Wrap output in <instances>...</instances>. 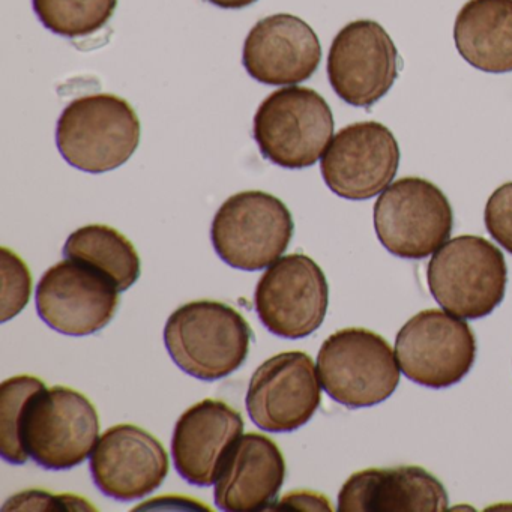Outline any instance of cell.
Wrapping results in <instances>:
<instances>
[{"label": "cell", "mask_w": 512, "mask_h": 512, "mask_svg": "<svg viewBox=\"0 0 512 512\" xmlns=\"http://www.w3.org/2000/svg\"><path fill=\"white\" fill-rule=\"evenodd\" d=\"M250 325L239 311L218 301H193L172 313L164 343L176 365L206 382L235 373L250 352Z\"/></svg>", "instance_id": "cell-1"}, {"label": "cell", "mask_w": 512, "mask_h": 512, "mask_svg": "<svg viewBox=\"0 0 512 512\" xmlns=\"http://www.w3.org/2000/svg\"><path fill=\"white\" fill-rule=\"evenodd\" d=\"M142 125L128 101L94 94L71 101L56 127V145L70 166L106 173L124 166L139 148Z\"/></svg>", "instance_id": "cell-2"}, {"label": "cell", "mask_w": 512, "mask_h": 512, "mask_svg": "<svg viewBox=\"0 0 512 512\" xmlns=\"http://www.w3.org/2000/svg\"><path fill=\"white\" fill-rule=\"evenodd\" d=\"M431 295L461 319H481L505 298L508 268L502 251L482 236L445 242L427 266Z\"/></svg>", "instance_id": "cell-3"}, {"label": "cell", "mask_w": 512, "mask_h": 512, "mask_svg": "<svg viewBox=\"0 0 512 512\" xmlns=\"http://www.w3.org/2000/svg\"><path fill=\"white\" fill-rule=\"evenodd\" d=\"M100 436V418L88 397L53 386L35 392L20 422V440L29 458L49 470H70L91 455Z\"/></svg>", "instance_id": "cell-4"}, {"label": "cell", "mask_w": 512, "mask_h": 512, "mask_svg": "<svg viewBox=\"0 0 512 512\" xmlns=\"http://www.w3.org/2000/svg\"><path fill=\"white\" fill-rule=\"evenodd\" d=\"M253 136L266 160L283 169L314 166L334 136L331 107L308 88L272 92L257 109Z\"/></svg>", "instance_id": "cell-5"}, {"label": "cell", "mask_w": 512, "mask_h": 512, "mask_svg": "<svg viewBox=\"0 0 512 512\" xmlns=\"http://www.w3.org/2000/svg\"><path fill=\"white\" fill-rule=\"evenodd\" d=\"M317 373L326 394L349 409L388 400L400 383L388 341L364 328L341 329L326 338L317 355Z\"/></svg>", "instance_id": "cell-6"}, {"label": "cell", "mask_w": 512, "mask_h": 512, "mask_svg": "<svg viewBox=\"0 0 512 512\" xmlns=\"http://www.w3.org/2000/svg\"><path fill=\"white\" fill-rule=\"evenodd\" d=\"M295 232L289 208L272 194L244 191L229 197L215 214L212 245L227 265L260 271L277 262Z\"/></svg>", "instance_id": "cell-7"}, {"label": "cell", "mask_w": 512, "mask_h": 512, "mask_svg": "<svg viewBox=\"0 0 512 512\" xmlns=\"http://www.w3.org/2000/svg\"><path fill=\"white\" fill-rule=\"evenodd\" d=\"M454 212L433 182L403 178L389 185L374 205V229L380 244L401 259L436 253L452 233Z\"/></svg>", "instance_id": "cell-8"}, {"label": "cell", "mask_w": 512, "mask_h": 512, "mask_svg": "<svg viewBox=\"0 0 512 512\" xmlns=\"http://www.w3.org/2000/svg\"><path fill=\"white\" fill-rule=\"evenodd\" d=\"M395 355L407 379L427 388H449L472 370L476 338L461 317L425 310L400 329Z\"/></svg>", "instance_id": "cell-9"}, {"label": "cell", "mask_w": 512, "mask_h": 512, "mask_svg": "<svg viewBox=\"0 0 512 512\" xmlns=\"http://www.w3.org/2000/svg\"><path fill=\"white\" fill-rule=\"evenodd\" d=\"M329 287L322 268L302 253L280 257L260 277L254 308L272 334L298 340L316 332L328 311Z\"/></svg>", "instance_id": "cell-10"}, {"label": "cell", "mask_w": 512, "mask_h": 512, "mask_svg": "<svg viewBox=\"0 0 512 512\" xmlns=\"http://www.w3.org/2000/svg\"><path fill=\"white\" fill-rule=\"evenodd\" d=\"M35 299L38 316L50 328L70 337H86L112 322L119 290L92 266L65 259L44 272Z\"/></svg>", "instance_id": "cell-11"}, {"label": "cell", "mask_w": 512, "mask_h": 512, "mask_svg": "<svg viewBox=\"0 0 512 512\" xmlns=\"http://www.w3.org/2000/svg\"><path fill=\"white\" fill-rule=\"evenodd\" d=\"M400 64L397 47L383 26L373 20H356L332 41L328 79L344 103L370 107L391 91Z\"/></svg>", "instance_id": "cell-12"}, {"label": "cell", "mask_w": 512, "mask_h": 512, "mask_svg": "<svg viewBox=\"0 0 512 512\" xmlns=\"http://www.w3.org/2000/svg\"><path fill=\"white\" fill-rule=\"evenodd\" d=\"M400 148L380 122H356L335 134L320 161L323 181L347 200H368L391 185L400 166Z\"/></svg>", "instance_id": "cell-13"}, {"label": "cell", "mask_w": 512, "mask_h": 512, "mask_svg": "<svg viewBox=\"0 0 512 512\" xmlns=\"http://www.w3.org/2000/svg\"><path fill=\"white\" fill-rule=\"evenodd\" d=\"M317 374L304 352H284L263 362L245 400L254 424L268 433H292L307 424L322 401Z\"/></svg>", "instance_id": "cell-14"}, {"label": "cell", "mask_w": 512, "mask_h": 512, "mask_svg": "<svg viewBox=\"0 0 512 512\" xmlns=\"http://www.w3.org/2000/svg\"><path fill=\"white\" fill-rule=\"evenodd\" d=\"M91 473L101 493L130 502L161 487L169 475V455L160 440L143 428L115 425L95 445Z\"/></svg>", "instance_id": "cell-15"}, {"label": "cell", "mask_w": 512, "mask_h": 512, "mask_svg": "<svg viewBox=\"0 0 512 512\" xmlns=\"http://www.w3.org/2000/svg\"><path fill=\"white\" fill-rule=\"evenodd\" d=\"M322 61L319 37L308 23L292 14L259 20L242 52L247 73L268 86H292L310 79Z\"/></svg>", "instance_id": "cell-16"}, {"label": "cell", "mask_w": 512, "mask_h": 512, "mask_svg": "<svg viewBox=\"0 0 512 512\" xmlns=\"http://www.w3.org/2000/svg\"><path fill=\"white\" fill-rule=\"evenodd\" d=\"M244 427L241 413L224 401L206 398L194 404L173 431L172 457L179 475L197 487L214 485Z\"/></svg>", "instance_id": "cell-17"}, {"label": "cell", "mask_w": 512, "mask_h": 512, "mask_svg": "<svg viewBox=\"0 0 512 512\" xmlns=\"http://www.w3.org/2000/svg\"><path fill=\"white\" fill-rule=\"evenodd\" d=\"M284 478L286 461L277 443L263 434H242L215 482V503L221 511H271Z\"/></svg>", "instance_id": "cell-18"}, {"label": "cell", "mask_w": 512, "mask_h": 512, "mask_svg": "<svg viewBox=\"0 0 512 512\" xmlns=\"http://www.w3.org/2000/svg\"><path fill=\"white\" fill-rule=\"evenodd\" d=\"M448 505L442 482L418 466L361 470L338 494L340 512H443Z\"/></svg>", "instance_id": "cell-19"}, {"label": "cell", "mask_w": 512, "mask_h": 512, "mask_svg": "<svg viewBox=\"0 0 512 512\" xmlns=\"http://www.w3.org/2000/svg\"><path fill=\"white\" fill-rule=\"evenodd\" d=\"M461 58L488 74L512 73V0H469L455 19Z\"/></svg>", "instance_id": "cell-20"}, {"label": "cell", "mask_w": 512, "mask_h": 512, "mask_svg": "<svg viewBox=\"0 0 512 512\" xmlns=\"http://www.w3.org/2000/svg\"><path fill=\"white\" fill-rule=\"evenodd\" d=\"M64 256L97 269L119 292L130 289L140 277L142 263L136 247L121 232L104 224H91L71 233Z\"/></svg>", "instance_id": "cell-21"}, {"label": "cell", "mask_w": 512, "mask_h": 512, "mask_svg": "<svg viewBox=\"0 0 512 512\" xmlns=\"http://www.w3.org/2000/svg\"><path fill=\"white\" fill-rule=\"evenodd\" d=\"M32 5L40 22L53 34L83 38L110 22L118 0H32Z\"/></svg>", "instance_id": "cell-22"}, {"label": "cell", "mask_w": 512, "mask_h": 512, "mask_svg": "<svg viewBox=\"0 0 512 512\" xmlns=\"http://www.w3.org/2000/svg\"><path fill=\"white\" fill-rule=\"evenodd\" d=\"M46 388L43 380L34 376H14L0 385V451L5 461L25 464L29 460L20 440V422L29 398Z\"/></svg>", "instance_id": "cell-23"}, {"label": "cell", "mask_w": 512, "mask_h": 512, "mask_svg": "<svg viewBox=\"0 0 512 512\" xmlns=\"http://www.w3.org/2000/svg\"><path fill=\"white\" fill-rule=\"evenodd\" d=\"M2 256V323L22 313L32 292V275L28 265L10 248Z\"/></svg>", "instance_id": "cell-24"}, {"label": "cell", "mask_w": 512, "mask_h": 512, "mask_svg": "<svg viewBox=\"0 0 512 512\" xmlns=\"http://www.w3.org/2000/svg\"><path fill=\"white\" fill-rule=\"evenodd\" d=\"M89 500L76 494H52L43 490H28L10 497L2 511H95Z\"/></svg>", "instance_id": "cell-25"}, {"label": "cell", "mask_w": 512, "mask_h": 512, "mask_svg": "<svg viewBox=\"0 0 512 512\" xmlns=\"http://www.w3.org/2000/svg\"><path fill=\"white\" fill-rule=\"evenodd\" d=\"M484 221L491 238L512 254V182L491 194L485 205Z\"/></svg>", "instance_id": "cell-26"}, {"label": "cell", "mask_w": 512, "mask_h": 512, "mask_svg": "<svg viewBox=\"0 0 512 512\" xmlns=\"http://www.w3.org/2000/svg\"><path fill=\"white\" fill-rule=\"evenodd\" d=\"M271 511H332L331 502L316 491H292Z\"/></svg>", "instance_id": "cell-27"}, {"label": "cell", "mask_w": 512, "mask_h": 512, "mask_svg": "<svg viewBox=\"0 0 512 512\" xmlns=\"http://www.w3.org/2000/svg\"><path fill=\"white\" fill-rule=\"evenodd\" d=\"M208 2L223 10H242L256 4L257 0H208Z\"/></svg>", "instance_id": "cell-28"}]
</instances>
